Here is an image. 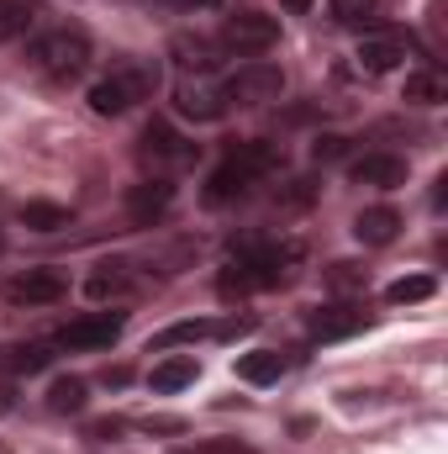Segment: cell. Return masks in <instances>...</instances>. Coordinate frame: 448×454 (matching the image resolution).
<instances>
[{"instance_id": "cell-32", "label": "cell", "mask_w": 448, "mask_h": 454, "mask_svg": "<svg viewBox=\"0 0 448 454\" xmlns=\"http://www.w3.org/2000/svg\"><path fill=\"white\" fill-rule=\"evenodd\" d=\"M116 286H121V280H116V275H90V280H85V291H90V296H96V301H101V296H112Z\"/></svg>"}, {"instance_id": "cell-21", "label": "cell", "mask_w": 448, "mask_h": 454, "mask_svg": "<svg viewBox=\"0 0 448 454\" xmlns=\"http://www.w3.org/2000/svg\"><path fill=\"white\" fill-rule=\"evenodd\" d=\"M90 112L96 116H121V112H132V90L121 85V80H96L90 85Z\"/></svg>"}, {"instance_id": "cell-11", "label": "cell", "mask_w": 448, "mask_h": 454, "mask_svg": "<svg viewBox=\"0 0 448 454\" xmlns=\"http://www.w3.org/2000/svg\"><path fill=\"white\" fill-rule=\"evenodd\" d=\"M396 232H401V212H396V207H369V212H359V223H353V238H359L364 248H385V243H396Z\"/></svg>"}, {"instance_id": "cell-5", "label": "cell", "mask_w": 448, "mask_h": 454, "mask_svg": "<svg viewBox=\"0 0 448 454\" xmlns=\"http://www.w3.org/2000/svg\"><path fill=\"white\" fill-rule=\"evenodd\" d=\"M143 159L153 169H185V164H196V143H185L169 121H148L143 127Z\"/></svg>"}, {"instance_id": "cell-9", "label": "cell", "mask_w": 448, "mask_h": 454, "mask_svg": "<svg viewBox=\"0 0 448 454\" xmlns=\"http://www.w3.org/2000/svg\"><path fill=\"white\" fill-rule=\"evenodd\" d=\"M174 112L190 116V121H222V116H227L222 85H201V80H185V85L174 90Z\"/></svg>"}, {"instance_id": "cell-26", "label": "cell", "mask_w": 448, "mask_h": 454, "mask_svg": "<svg viewBox=\"0 0 448 454\" xmlns=\"http://www.w3.org/2000/svg\"><path fill=\"white\" fill-rule=\"evenodd\" d=\"M375 5H380V0H333V16L337 21H348V27H359V21L375 16Z\"/></svg>"}, {"instance_id": "cell-27", "label": "cell", "mask_w": 448, "mask_h": 454, "mask_svg": "<svg viewBox=\"0 0 448 454\" xmlns=\"http://www.w3.org/2000/svg\"><path fill=\"white\" fill-rule=\"evenodd\" d=\"M343 153H348V137H343V132H322V137L312 143V159H317V164H333Z\"/></svg>"}, {"instance_id": "cell-25", "label": "cell", "mask_w": 448, "mask_h": 454, "mask_svg": "<svg viewBox=\"0 0 448 454\" xmlns=\"http://www.w3.org/2000/svg\"><path fill=\"white\" fill-rule=\"evenodd\" d=\"M212 333V323H174V328H164L158 339L148 343V348H174V343H196Z\"/></svg>"}, {"instance_id": "cell-10", "label": "cell", "mask_w": 448, "mask_h": 454, "mask_svg": "<svg viewBox=\"0 0 448 454\" xmlns=\"http://www.w3.org/2000/svg\"><path fill=\"white\" fill-rule=\"evenodd\" d=\"M353 185L396 191V185H406V159H396V153H364V159L353 164Z\"/></svg>"}, {"instance_id": "cell-29", "label": "cell", "mask_w": 448, "mask_h": 454, "mask_svg": "<svg viewBox=\"0 0 448 454\" xmlns=\"http://www.w3.org/2000/svg\"><path fill=\"white\" fill-rule=\"evenodd\" d=\"M85 439H96V444L121 439V418H90V423H85Z\"/></svg>"}, {"instance_id": "cell-34", "label": "cell", "mask_w": 448, "mask_h": 454, "mask_svg": "<svg viewBox=\"0 0 448 454\" xmlns=\"http://www.w3.org/2000/svg\"><path fill=\"white\" fill-rule=\"evenodd\" d=\"M280 5H285V11H290V16H306V11H312V5H317V0H280Z\"/></svg>"}, {"instance_id": "cell-3", "label": "cell", "mask_w": 448, "mask_h": 454, "mask_svg": "<svg viewBox=\"0 0 448 454\" xmlns=\"http://www.w3.org/2000/svg\"><path fill=\"white\" fill-rule=\"evenodd\" d=\"M280 43V21L259 11H237L222 21V48L227 53H269Z\"/></svg>"}, {"instance_id": "cell-23", "label": "cell", "mask_w": 448, "mask_h": 454, "mask_svg": "<svg viewBox=\"0 0 448 454\" xmlns=\"http://www.w3.org/2000/svg\"><path fill=\"white\" fill-rule=\"evenodd\" d=\"M69 207H58V201H27L21 207V227H32V232H58V227H69Z\"/></svg>"}, {"instance_id": "cell-30", "label": "cell", "mask_w": 448, "mask_h": 454, "mask_svg": "<svg viewBox=\"0 0 448 454\" xmlns=\"http://www.w3.org/2000/svg\"><path fill=\"white\" fill-rule=\"evenodd\" d=\"M312 196H317V185L312 180H296V191H285L280 207H312Z\"/></svg>"}, {"instance_id": "cell-15", "label": "cell", "mask_w": 448, "mask_h": 454, "mask_svg": "<svg viewBox=\"0 0 448 454\" xmlns=\"http://www.w3.org/2000/svg\"><path fill=\"white\" fill-rule=\"evenodd\" d=\"M248 185H253V180H248V175H243L232 159H222V164L206 175V201H212V207H227V201H237Z\"/></svg>"}, {"instance_id": "cell-33", "label": "cell", "mask_w": 448, "mask_h": 454, "mask_svg": "<svg viewBox=\"0 0 448 454\" xmlns=\"http://www.w3.org/2000/svg\"><path fill=\"white\" fill-rule=\"evenodd\" d=\"M169 5H180V11H212V5H222V0H169Z\"/></svg>"}, {"instance_id": "cell-19", "label": "cell", "mask_w": 448, "mask_h": 454, "mask_svg": "<svg viewBox=\"0 0 448 454\" xmlns=\"http://www.w3.org/2000/svg\"><path fill=\"white\" fill-rule=\"evenodd\" d=\"M42 16V0H0V43L27 37V27Z\"/></svg>"}, {"instance_id": "cell-31", "label": "cell", "mask_w": 448, "mask_h": 454, "mask_svg": "<svg viewBox=\"0 0 448 454\" xmlns=\"http://www.w3.org/2000/svg\"><path fill=\"white\" fill-rule=\"evenodd\" d=\"M143 434H185V418H143Z\"/></svg>"}, {"instance_id": "cell-28", "label": "cell", "mask_w": 448, "mask_h": 454, "mask_svg": "<svg viewBox=\"0 0 448 454\" xmlns=\"http://www.w3.org/2000/svg\"><path fill=\"white\" fill-rule=\"evenodd\" d=\"M364 280H369V270H359V264H333L328 270V286L333 291H359Z\"/></svg>"}, {"instance_id": "cell-20", "label": "cell", "mask_w": 448, "mask_h": 454, "mask_svg": "<svg viewBox=\"0 0 448 454\" xmlns=\"http://www.w3.org/2000/svg\"><path fill=\"white\" fill-rule=\"evenodd\" d=\"M280 370H285V359H280L274 348H253V354L237 359V375H243L248 386H269V380H280Z\"/></svg>"}, {"instance_id": "cell-6", "label": "cell", "mask_w": 448, "mask_h": 454, "mask_svg": "<svg viewBox=\"0 0 448 454\" xmlns=\"http://www.w3.org/2000/svg\"><path fill=\"white\" fill-rule=\"evenodd\" d=\"M121 328H127L121 312H90V317L64 323V328H58V343H64V348H112V343L121 339Z\"/></svg>"}, {"instance_id": "cell-8", "label": "cell", "mask_w": 448, "mask_h": 454, "mask_svg": "<svg viewBox=\"0 0 448 454\" xmlns=\"http://www.w3.org/2000/svg\"><path fill=\"white\" fill-rule=\"evenodd\" d=\"M169 201H174V185L164 175H153V180H143V185L127 191V217H132V227H153L169 212Z\"/></svg>"}, {"instance_id": "cell-2", "label": "cell", "mask_w": 448, "mask_h": 454, "mask_svg": "<svg viewBox=\"0 0 448 454\" xmlns=\"http://www.w3.org/2000/svg\"><path fill=\"white\" fill-rule=\"evenodd\" d=\"M280 90H285V69L264 64V59L243 64L237 74H227V85H222L227 106H269V101H280Z\"/></svg>"}, {"instance_id": "cell-14", "label": "cell", "mask_w": 448, "mask_h": 454, "mask_svg": "<svg viewBox=\"0 0 448 454\" xmlns=\"http://www.w3.org/2000/svg\"><path fill=\"white\" fill-rule=\"evenodd\" d=\"M53 364V343H5L0 348V370L5 375H37Z\"/></svg>"}, {"instance_id": "cell-35", "label": "cell", "mask_w": 448, "mask_h": 454, "mask_svg": "<svg viewBox=\"0 0 448 454\" xmlns=\"http://www.w3.org/2000/svg\"><path fill=\"white\" fill-rule=\"evenodd\" d=\"M0 454H5V450H0Z\"/></svg>"}, {"instance_id": "cell-16", "label": "cell", "mask_w": 448, "mask_h": 454, "mask_svg": "<svg viewBox=\"0 0 448 454\" xmlns=\"http://www.w3.org/2000/svg\"><path fill=\"white\" fill-rule=\"evenodd\" d=\"M401 59H406V48H401L396 37H369V43H359V69H364V74H390Z\"/></svg>"}, {"instance_id": "cell-24", "label": "cell", "mask_w": 448, "mask_h": 454, "mask_svg": "<svg viewBox=\"0 0 448 454\" xmlns=\"http://www.w3.org/2000/svg\"><path fill=\"white\" fill-rule=\"evenodd\" d=\"M433 291H438V280H433V275H401V280H390V286H385V301L406 307V301H428Z\"/></svg>"}, {"instance_id": "cell-17", "label": "cell", "mask_w": 448, "mask_h": 454, "mask_svg": "<svg viewBox=\"0 0 448 454\" xmlns=\"http://www.w3.org/2000/svg\"><path fill=\"white\" fill-rule=\"evenodd\" d=\"M406 101H412V106H444L448 101V74H438V69H412V74H406Z\"/></svg>"}, {"instance_id": "cell-18", "label": "cell", "mask_w": 448, "mask_h": 454, "mask_svg": "<svg viewBox=\"0 0 448 454\" xmlns=\"http://www.w3.org/2000/svg\"><path fill=\"white\" fill-rule=\"evenodd\" d=\"M196 375H201V364H196V354H180V359H164V364H153V391H185V386H196Z\"/></svg>"}, {"instance_id": "cell-12", "label": "cell", "mask_w": 448, "mask_h": 454, "mask_svg": "<svg viewBox=\"0 0 448 454\" xmlns=\"http://www.w3.org/2000/svg\"><path fill=\"white\" fill-rule=\"evenodd\" d=\"M169 59L180 64V69H196V74H206V69H217L222 59H217V48L201 37V32H174L169 37Z\"/></svg>"}, {"instance_id": "cell-7", "label": "cell", "mask_w": 448, "mask_h": 454, "mask_svg": "<svg viewBox=\"0 0 448 454\" xmlns=\"http://www.w3.org/2000/svg\"><path fill=\"white\" fill-rule=\"evenodd\" d=\"M369 328V312L364 307H353V301H333V307H317L312 317H306V333L322 343H337V339H353V333H364Z\"/></svg>"}, {"instance_id": "cell-4", "label": "cell", "mask_w": 448, "mask_h": 454, "mask_svg": "<svg viewBox=\"0 0 448 454\" xmlns=\"http://www.w3.org/2000/svg\"><path fill=\"white\" fill-rule=\"evenodd\" d=\"M64 296H69L64 270H21V275L5 280V301L11 307H53Z\"/></svg>"}, {"instance_id": "cell-22", "label": "cell", "mask_w": 448, "mask_h": 454, "mask_svg": "<svg viewBox=\"0 0 448 454\" xmlns=\"http://www.w3.org/2000/svg\"><path fill=\"white\" fill-rule=\"evenodd\" d=\"M48 412H58V418L85 412V380H80V375H58V380L48 386Z\"/></svg>"}, {"instance_id": "cell-13", "label": "cell", "mask_w": 448, "mask_h": 454, "mask_svg": "<svg viewBox=\"0 0 448 454\" xmlns=\"http://www.w3.org/2000/svg\"><path fill=\"white\" fill-rule=\"evenodd\" d=\"M248 180H259V175H274L280 164H285V153H280V143H237L232 153H227Z\"/></svg>"}, {"instance_id": "cell-1", "label": "cell", "mask_w": 448, "mask_h": 454, "mask_svg": "<svg viewBox=\"0 0 448 454\" xmlns=\"http://www.w3.org/2000/svg\"><path fill=\"white\" fill-rule=\"evenodd\" d=\"M27 64H32L42 80H74V74H85V64H90V32H85V27H53V32H42V37L27 48Z\"/></svg>"}]
</instances>
